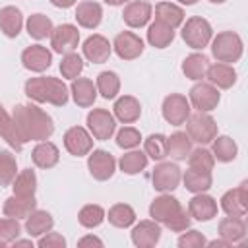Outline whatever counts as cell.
Returning a JSON list of instances; mask_svg holds the SVG:
<instances>
[{
	"mask_svg": "<svg viewBox=\"0 0 248 248\" xmlns=\"http://www.w3.org/2000/svg\"><path fill=\"white\" fill-rule=\"evenodd\" d=\"M12 118L17 126L19 136H21L23 141H43V140H48L54 134L52 116L37 105H31V103L17 105L14 108Z\"/></svg>",
	"mask_w": 248,
	"mask_h": 248,
	"instance_id": "cell-1",
	"label": "cell"
},
{
	"mask_svg": "<svg viewBox=\"0 0 248 248\" xmlns=\"http://www.w3.org/2000/svg\"><path fill=\"white\" fill-rule=\"evenodd\" d=\"M25 95L35 101V103H48L54 107H64L70 99V89L60 78L52 76H39V78H29L23 85Z\"/></svg>",
	"mask_w": 248,
	"mask_h": 248,
	"instance_id": "cell-2",
	"label": "cell"
},
{
	"mask_svg": "<svg viewBox=\"0 0 248 248\" xmlns=\"http://www.w3.org/2000/svg\"><path fill=\"white\" fill-rule=\"evenodd\" d=\"M244 52V43L234 31H221L211 39V54L217 62H238Z\"/></svg>",
	"mask_w": 248,
	"mask_h": 248,
	"instance_id": "cell-3",
	"label": "cell"
},
{
	"mask_svg": "<svg viewBox=\"0 0 248 248\" xmlns=\"http://www.w3.org/2000/svg\"><path fill=\"white\" fill-rule=\"evenodd\" d=\"M180 37L190 48L203 50L213 39V29H211V23L205 17L192 16V17L186 19V23H182Z\"/></svg>",
	"mask_w": 248,
	"mask_h": 248,
	"instance_id": "cell-4",
	"label": "cell"
},
{
	"mask_svg": "<svg viewBox=\"0 0 248 248\" xmlns=\"http://www.w3.org/2000/svg\"><path fill=\"white\" fill-rule=\"evenodd\" d=\"M186 134L192 141L200 143V145H205V143H211L213 138L217 136L219 128H217V122L215 118L209 114V112H196V114H190L186 118Z\"/></svg>",
	"mask_w": 248,
	"mask_h": 248,
	"instance_id": "cell-5",
	"label": "cell"
},
{
	"mask_svg": "<svg viewBox=\"0 0 248 248\" xmlns=\"http://www.w3.org/2000/svg\"><path fill=\"white\" fill-rule=\"evenodd\" d=\"M188 101L198 112H211L221 101V93L209 81H198L188 91Z\"/></svg>",
	"mask_w": 248,
	"mask_h": 248,
	"instance_id": "cell-6",
	"label": "cell"
},
{
	"mask_svg": "<svg viewBox=\"0 0 248 248\" xmlns=\"http://www.w3.org/2000/svg\"><path fill=\"white\" fill-rule=\"evenodd\" d=\"M85 122H87L89 134L95 140H99V141L110 140L112 134L116 132V118L107 108H93V110H89Z\"/></svg>",
	"mask_w": 248,
	"mask_h": 248,
	"instance_id": "cell-7",
	"label": "cell"
},
{
	"mask_svg": "<svg viewBox=\"0 0 248 248\" xmlns=\"http://www.w3.org/2000/svg\"><path fill=\"white\" fill-rule=\"evenodd\" d=\"M182 180V170L176 163L170 161H159V165H155L153 172H151V182L153 188L159 192H172L178 188Z\"/></svg>",
	"mask_w": 248,
	"mask_h": 248,
	"instance_id": "cell-8",
	"label": "cell"
},
{
	"mask_svg": "<svg viewBox=\"0 0 248 248\" xmlns=\"http://www.w3.org/2000/svg\"><path fill=\"white\" fill-rule=\"evenodd\" d=\"M87 169L95 180L105 182V180L112 178V174L116 170V159L105 149H91L87 153Z\"/></svg>",
	"mask_w": 248,
	"mask_h": 248,
	"instance_id": "cell-9",
	"label": "cell"
},
{
	"mask_svg": "<svg viewBox=\"0 0 248 248\" xmlns=\"http://www.w3.org/2000/svg\"><path fill=\"white\" fill-rule=\"evenodd\" d=\"M219 202L221 209L229 217H244L248 211V180H242L240 186L227 190Z\"/></svg>",
	"mask_w": 248,
	"mask_h": 248,
	"instance_id": "cell-10",
	"label": "cell"
},
{
	"mask_svg": "<svg viewBox=\"0 0 248 248\" xmlns=\"http://www.w3.org/2000/svg\"><path fill=\"white\" fill-rule=\"evenodd\" d=\"M161 112L170 126H182L190 116V101L180 93H170L163 99Z\"/></svg>",
	"mask_w": 248,
	"mask_h": 248,
	"instance_id": "cell-11",
	"label": "cell"
},
{
	"mask_svg": "<svg viewBox=\"0 0 248 248\" xmlns=\"http://www.w3.org/2000/svg\"><path fill=\"white\" fill-rule=\"evenodd\" d=\"M79 45V31L72 23H62L52 29L50 33V46L58 54H68L74 52Z\"/></svg>",
	"mask_w": 248,
	"mask_h": 248,
	"instance_id": "cell-12",
	"label": "cell"
},
{
	"mask_svg": "<svg viewBox=\"0 0 248 248\" xmlns=\"http://www.w3.org/2000/svg\"><path fill=\"white\" fill-rule=\"evenodd\" d=\"M93 136L83 126H72L64 134V147L74 157H83L93 149Z\"/></svg>",
	"mask_w": 248,
	"mask_h": 248,
	"instance_id": "cell-13",
	"label": "cell"
},
{
	"mask_svg": "<svg viewBox=\"0 0 248 248\" xmlns=\"http://www.w3.org/2000/svg\"><path fill=\"white\" fill-rule=\"evenodd\" d=\"M180 209H182V203L174 196H170L169 192H163L161 196H157L151 202V205H149V217L153 221H157L159 225H167Z\"/></svg>",
	"mask_w": 248,
	"mask_h": 248,
	"instance_id": "cell-14",
	"label": "cell"
},
{
	"mask_svg": "<svg viewBox=\"0 0 248 248\" xmlns=\"http://www.w3.org/2000/svg\"><path fill=\"white\" fill-rule=\"evenodd\" d=\"M143 41L141 37H138L132 31H122L114 37L112 41V50L116 52L118 58L122 60H136L138 56H141L143 52Z\"/></svg>",
	"mask_w": 248,
	"mask_h": 248,
	"instance_id": "cell-15",
	"label": "cell"
},
{
	"mask_svg": "<svg viewBox=\"0 0 248 248\" xmlns=\"http://www.w3.org/2000/svg\"><path fill=\"white\" fill-rule=\"evenodd\" d=\"M21 64L25 70L41 74L52 64V52L43 45H31L21 52Z\"/></svg>",
	"mask_w": 248,
	"mask_h": 248,
	"instance_id": "cell-16",
	"label": "cell"
},
{
	"mask_svg": "<svg viewBox=\"0 0 248 248\" xmlns=\"http://www.w3.org/2000/svg\"><path fill=\"white\" fill-rule=\"evenodd\" d=\"M132 242L138 248H153L159 240H161V225L153 219L147 221H140L138 225H134L132 232Z\"/></svg>",
	"mask_w": 248,
	"mask_h": 248,
	"instance_id": "cell-17",
	"label": "cell"
},
{
	"mask_svg": "<svg viewBox=\"0 0 248 248\" xmlns=\"http://www.w3.org/2000/svg\"><path fill=\"white\" fill-rule=\"evenodd\" d=\"M151 16H153V8L145 0H130L124 6V12H122L124 23L132 29H140V27L147 25Z\"/></svg>",
	"mask_w": 248,
	"mask_h": 248,
	"instance_id": "cell-18",
	"label": "cell"
},
{
	"mask_svg": "<svg viewBox=\"0 0 248 248\" xmlns=\"http://www.w3.org/2000/svg\"><path fill=\"white\" fill-rule=\"evenodd\" d=\"M81 50H83V56L93 62V64H103L108 60L110 52H112V45L108 43L107 37L95 33V35H89L83 45H81Z\"/></svg>",
	"mask_w": 248,
	"mask_h": 248,
	"instance_id": "cell-19",
	"label": "cell"
},
{
	"mask_svg": "<svg viewBox=\"0 0 248 248\" xmlns=\"http://www.w3.org/2000/svg\"><path fill=\"white\" fill-rule=\"evenodd\" d=\"M188 213L196 221H211L213 217H217V200L205 192L194 194L188 202Z\"/></svg>",
	"mask_w": 248,
	"mask_h": 248,
	"instance_id": "cell-20",
	"label": "cell"
},
{
	"mask_svg": "<svg viewBox=\"0 0 248 248\" xmlns=\"http://www.w3.org/2000/svg\"><path fill=\"white\" fill-rule=\"evenodd\" d=\"M205 78L211 85H215L217 89H231L236 83V70L231 64L225 62H215L207 66Z\"/></svg>",
	"mask_w": 248,
	"mask_h": 248,
	"instance_id": "cell-21",
	"label": "cell"
},
{
	"mask_svg": "<svg viewBox=\"0 0 248 248\" xmlns=\"http://www.w3.org/2000/svg\"><path fill=\"white\" fill-rule=\"evenodd\" d=\"M70 93H72L74 103L78 107H81V108L93 107V103L97 99V87H95V83L89 78H76V79H72Z\"/></svg>",
	"mask_w": 248,
	"mask_h": 248,
	"instance_id": "cell-22",
	"label": "cell"
},
{
	"mask_svg": "<svg viewBox=\"0 0 248 248\" xmlns=\"http://www.w3.org/2000/svg\"><path fill=\"white\" fill-rule=\"evenodd\" d=\"M112 112L114 118L120 120L122 124H132L141 116V105L134 95H122L114 101Z\"/></svg>",
	"mask_w": 248,
	"mask_h": 248,
	"instance_id": "cell-23",
	"label": "cell"
},
{
	"mask_svg": "<svg viewBox=\"0 0 248 248\" xmlns=\"http://www.w3.org/2000/svg\"><path fill=\"white\" fill-rule=\"evenodd\" d=\"M33 209H37V200L35 196H10L6 198L4 205H2V213L6 217H14V219H25Z\"/></svg>",
	"mask_w": 248,
	"mask_h": 248,
	"instance_id": "cell-24",
	"label": "cell"
},
{
	"mask_svg": "<svg viewBox=\"0 0 248 248\" xmlns=\"http://www.w3.org/2000/svg\"><path fill=\"white\" fill-rule=\"evenodd\" d=\"M219 236L227 240L231 246L236 242H242L246 238V221L242 217H223L219 221Z\"/></svg>",
	"mask_w": 248,
	"mask_h": 248,
	"instance_id": "cell-25",
	"label": "cell"
},
{
	"mask_svg": "<svg viewBox=\"0 0 248 248\" xmlns=\"http://www.w3.org/2000/svg\"><path fill=\"white\" fill-rule=\"evenodd\" d=\"M76 21L79 27H85V29H95L99 27L101 19H103V8L99 2H79L78 8H76Z\"/></svg>",
	"mask_w": 248,
	"mask_h": 248,
	"instance_id": "cell-26",
	"label": "cell"
},
{
	"mask_svg": "<svg viewBox=\"0 0 248 248\" xmlns=\"http://www.w3.org/2000/svg\"><path fill=\"white\" fill-rule=\"evenodd\" d=\"M31 159L39 169H52L60 161V151L52 141L43 140V141H37V145L33 147Z\"/></svg>",
	"mask_w": 248,
	"mask_h": 248,
	"instance_id": "cell-27",
	"label": "cell"
},
{
	"mask_svg": "<svg viewBox=\"0 0 248 248\" xmlns=\"http://www.w3.org/2000/svg\"><path fill=\"white\" fill-rule=\"evenodd\" d=\"M23 27V14L16 6H4L0 8V31L8 39H16L21 33Z\"/></svg>",
	"mask_w": 248,
	"mask_h": 248,
	"instance_id": "cell-28",
	"label": "cell"
},
{
	"mask_svg": "<svg viewBox=\"0 0 248 248\" xmlns=\"http://www.w3.org/2000/svg\"><path fill=\"white\" fill-rule=\"evenodd\" d=\"M54 227V219L46 209H33L27 217H25V231L29 236H43L45 232L52 231Z\"/></svg>",
	"mask_w": 248,
	"mask_h": 248,
	"instance_id": "cell-29",
	"label": "cell"
},
{
	"mask_svg": "<svg viewBox=\"0 0 248 248\" xmlns=\"http://www.w3.org/2000/svg\"><path fill=\"white\" fill-rule=\"evenodd\" d=\"M0 138L16 151H21L23 149V140L19 136V130L14 122V118L8 114V110L4 108V105H0Z\"/></svg>",
	"mask_w": 248,
	"mask_h": 248,
	"instance_id": "cell-30",
	"label": "cell"
},
{
	"mask_svg": "<svg viewBox=\"0 0 248 248\" xmlns=\"http://www.w3.org/2000/svg\"><path fill=\"white\" fill-rule=\"evenodd\" d=\"M209 58L203 52H192L182 60V74L192 81H202L205 78Z\"/></svg>",
	"mask_w": 248,
	"mask_h": 248,
	"instance_id": "cell-31",
	"label": "cell"
},
{
	"mask_svg": "<svg viewBox=\"0 0 248 248\" xmlns=\"http://www.w3.org/2000/svg\"><path fill=\"white\" fill-rule=\"evenodd\" d=\"M184 17H186L184 10L180 6H176V4H172V2H159L155 6V19L165 23V25H169V27H172V29L180 27L184 23Z\"/></svg>",
	"mask_w": 248,
	"mask_h": 248,
	"instance_id": "cell-32",
	"label": "cell"
},
{
	"mask_svg": "<svg viewBox=\"0 0 248 248\" xmlns=\"http://www.w3.org/2000/svg\"><path fill=\"white\" fill-rule=\"evenodd\" d=\"M182 180H184V186L188 192L192 194H200V192H207L213 184V176L209 170H198V169H188L184 170L182 174Z\"/></svg>",
	"mask_w": 248,
	"mask_h": 248,
	"instance_id": "cell-33",
	"label": "cell"
},
{
	"mask_svg": "<svg viewBox=\"0 0 248 248\" xmlns=\"http://www.w3.org/2000/svg\"><path fill=\"white\" fill-rule=\"evenodd\" d=\"M211 153L221 163H231L238 155V145L229 136H215L211 141Z\"/></svg>",
	"mask_w": 248,
	"mask_h": 248,
	"instance_id": "cell-34",
	"label": "cell"
},
{
	"mask_svg": "<svg viewBox=\"0 0 248 248\" xmlns=\"http://www.w3.org/2000/svg\"><path fill=\"white\" fill-rule=\"evenodd\" d=\"M192 151V140L186 132H174L167 138V155L176 161H184Z\"/></svg>",
	"mask_w": 248,
	"mask_h": 248,
	"instance_id": "cell-35",
	"label": "cell"
},
{
	"mask_svg": "<svg viewBox=\"0 0 248 248\" xmlns=\"http://www.w3.org/2000/svg\"><path fill=\"white\" fill-rule=\"evenodd\" d=\"M105 219H108V223L116 229H128L136 223V211L128 203H114L105 215Z\"/></svg>",
	"mask_w": 248,
	"mask_h": 248,
	"instance_id": "cell-36",
	"label": "cell"
},
{
	"mask_svg": "<svg viewBox=\"0 0 248 248\" xmlns=\"http://www.w3.org/2000/svg\"><path fill=\"white\" fill-rule=\"evenodd\" d=\"M174 41V29L161 23V21H153L147 27V43L155 48H167L170 43Z\"/></svg>",
	"mask_w": 248,
	"mask_h": 248,
	"instance_id": "cell-37",
	"label": "cell"
},
{
	"mask_svg": "<svg viewBox=\"0 0 248 248\" xmlns=\"http://www.w3.org/2000/svg\"><path fill=\"white\" fill-rule=\"evenodd\" d=\"M25 29H27V33H29L31 39L43 41V39L50 37V33H52L54 27H52L50 17H46L45 14H31L27 17V21H25Z\"/></svg>",
	"mask_w": 248,
	"mask_h": 248,
	"instance_id": "cell-38",
	"label": "cell"
},
{
	"mask_svg": "<svg viewBox=\"0 0 248 248\" xmlns=\"http://www.w3.org/2000/svg\"><path fill=\"white\" fill-rule=\"evenodd\" d=\"M95 87H97V93L103 99H116V95L120 93V78H118L116 72L105 70L97 76Z\"/></svg>",
	"mask_w": 248,
	"mask_h": 248,
	"instance_id": "cell-39",
	"label": "cell"
},
{
	"mask_svg": "<svg viewBox=\"0 0 248 248\" xmlns=\"http://www.w3.org/2000/svg\"><path fill=\"white\" fill-rule=\"evenodd\" d=\"M149 163V157L143 153V151H138V149H130L128 153H124L118 161V167L124 174H138L141 172Z\"/></svg>",
	"mask_w": 248,
	"mask_h": 248,
	"instance_id": "cell-40",
	"label": "cell"
},
{
	"mask_svg": "<svg viewBox=\"0 0 248 248\" xmlns=\"http://www.w3.org/2000/svg\"><path fill=\"white\" fill-rule=\"evenodd\" d=\"M12 190L14 196H35L37 190V174L33 169H23L21 172L16 174L14 182H12Z\"/></svg>",
	"mask_w": 248,
	"mask_h": 248,
	"instance_id": "cell-41",
	"label": "cell"
},
{
	"mask_svg": "<svg viewBox=\"0 0 248 248\" xmlns=\"http://www.w3.org/2000/svg\"><path fill=\"white\" fill-rule=\"evenodd\" d=\"M105 209L101 207V205H97V203H87V205H83L81 209H79V213H78V223L81 225V227H85V229H95V227H99L103 221H105Z\"/></svg>",
	"mask_w": 248,
	"mask_h": 248,
	"instance_id": "cell-42",
	"label": "cell"
},
{
	"mask_svg": "<svg viewBox=\"0 0 248 248\" xmlns=\"http://www.w3.org/2000/svg\"><path fill=\"white\" fill-rule=\"evenodd\" d=\"M17 174V161L10 149H0V186H10Z\"/></svg>",
	"mask_w": 248,
	"mask_h": 248,
	"instance_id": "cell-43",
	"label": "cell"
},
{
	"mask_svg": "<svg viewBox=\"0 0 248 248\" xmlns=\"http://www.w3.org/2000/svg\"><path fill=\"white\" fill-rule=\"evenodd\" d=\"M143 153L153 161H163L167 157V136L151 134L143 141Z\"/></svg>",
	"mask_w": 248,
	"mask_h": 248,
	"instance_id": "cell-44",
	"label": "cell"
},
{
	"mask_svg": "<svg viewBox=\"0 0 248 248\" xmlns=\"http://www.w3.org/2000/svg\"><path fill=\"white\" fill-rule=\"evenodd\" d=\"M81 72H83V58L78 52L62 54V62H60V74H62V78L76 79V78H79Z\"/></svg>",
	"mask_w": 248,
	"mask_h": 248,
	"instance_id": "cell-45",
	"label": "cell"
},
{
	"mask_svg": "<svg viewBox=\"0 0 248 248\" xmlns=\"http://www.w3.org/2000/svg\"><path fill=\"white\" fill-rule=\"evenodd\" d=\"M188 165L192 169H198V170H213V165H215V157L209 149L205 147H198L194 151H190L188 155Z\"/></svg>",
	"mask_w": 248,
	"mask_h": 248,
	"instance_id": "cell-46",
	"label": "cell"
},
{
	"mask_svg": "<svg viewBox=\"0 0 248 248\" xmlns=\"http://www.w3.org/2000/svg\"><path fill=\"white\" fill-rule=\"evenodd\" d=\"M21 232V225L19 219L14 217H4L0 219V248H4L6 244H12Z\"/></svg>",
	"mask_w": 248,
	"mask_h": 248,
	"instance_id": "cell-47",
	"label": "cell"
},
{
	"mask_svg": "<svg viewBox=\"0 0 248 248\" xmlns=\"http://www.w3.org/2000/svg\"><path fill=\"white\" fill-rule=\"evenodd\" d=\"M140 141H141V134H140V130H136L132 126H124L116 134V145L122 149H134L140 145Z\"/></svg>",
	"mask_w": 248,
	"mask_h": 248,
	"instance_id": "cell-48",
	"label": "cell"
},
{
	"mask_svg": "<svg viewBox=\"0 0 248 248\" xmlns=\"http://www.w3.org/2000/svg\"><path fill=\"white\" fill-rule=\"evenodd\" d=\"M205 236L200 232V231H196V229H186V231H182V234L178 236V248H203L205 246Z\"/></svg>",
	"mask_w": 248,
	"mask_h": 248,
	"instance_id": "cell-49",
	"label": "cell"
},
{
	"mask_svg": "<svg viewBox=\"0 0 248 248\" xmlns=\"http://www.w3.org/2000/svg\"><path fill=\"white\" fill-rule=\"evenodd\" d=\"M190 221H192V217H190V213H188V209H180L165 227L169 229V231H172V232H182V231H186L188 227H190Z\"/></svg>",
	"mask_w": 248,
	"mask_h": 248,
	"instance_id": "cell-50",
	"label": "cell"
},
{
	"mask_svg": "<svg viewBox=\"0 0 248 248\" xmlns=\"http://www.w3.org/2000/svg\"><path fill=\"white\" fill-rule=\"evenodd\" d=\"M37 246L39 248H64L66 246V238L60 234V232H45L43 236H39L37 240Z\"/></svg>",
	"mask_w": 248,
	"mask_h": 248,
	"instance_id": "cell-51",
	"label": "cell"
},
{
	"mask_svg": "<svg viewBox=\"0 0 248 248\" xmlns=\"http://www.w3.org/2000/svg\"><path fill=\"white\" fill-rule=\"evenodd\" d=\"M78 246H103V240L101 238H97V236H93V234H87V236H83V238H79L78 240Z\"/></svg>",
	"mask_w": 248,
	"mask_h": 248,
	"instance_id": "cell-52",
	"label": "cell"
},
{
	"mask_svg": "<svg viewBox=\"0 0 248 248\" xmlns=\"http://www.w3.org/2000/svg\"><path fill=\"white\" fill-rule=\"evenodd\" d=\"M76 2H78V0H50V4H52V6H56V8H62V10H66V8H72Z\"/></svg>",
	"mask_w": 248,
	"mask_h": 248,
	"instance_id": "cell-53",
	"label": "cell"
},
{
	"mask_svg": "<svg viewBox=\"0 0 248 248\" xmlns=\"http://www.w3.org/2000/svg\"><path fill=\"white\" fill-rule=\"evenodd\" d=\"M205 244H207V246H211V248H215V246H225V248H227V246H231V244H229L227 240H223V238H219V240H211V242H205Z\"/></svg>",
	"mask_w": 248,
	"mask_h": 248,
	"instance_id": "cell-54",
	"label": "cell"
},
{
	"mask_svg": "<svg viewBox=\"0 0 248 248\" xmlns=\"http://www.w3.org/2000/svg\"><path fill=\"white\" fill-rule=\"evenodd\" d=\"M105 4H108V6H124V4H128L130 0H103Z\"/></svg>",
	"mask_w": 248,
	"mask_h": 248,
	"instance_id": "cell-55",
	"label": "cell"
},
{
	"mask_svg": "<svg viewBox=\"0 0 248 248\" xmlns=\"http://www.w3.org/2000/svg\"><path fill=\"white\" fill-rule=\"evenodd\" d=\"M14 246H31V248H33V242H31V240H17V238H16V240H14Z\"/></svg>",
	"mask_w": 248,
	"mask_h": 248,
	"instance_id": "cell-56",
	"label": "cell"
},
{
	"mask_svg": "<svg viewBox=\"0 0 248 248\" xmlns=\"http://www.w3.org/2000/svg\"><path fill=\"white\" fill-rule=\"evenodd\" d=\"M178 2H180V4H184V6H194L198 0H178Z\"/></svg>",
	"mask_w": 248,
	"mask_h": 248,
	"instance_id": "cell-57",
	"label": "cell"
},
{
	"mask_svg": "<svg viewBox=\"0 0 248 248\" xmlns=\"http://www.w3.org/2000/svg\"><path fill=\"white\" fill-rule=\"evenodd\" d=\"M211 4H223V2H227V0H209Z\"/></svg>",
	"mask_w": 248,
	"mask_h": 248,
	"instance_id": "cell-58",
	"label": "cell"
}]
</instances>
